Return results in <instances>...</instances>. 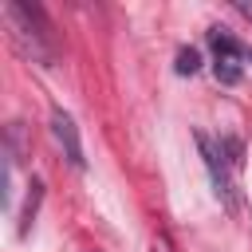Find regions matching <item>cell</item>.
<instances>
[{"instance_id":"6da1fadb","label":"cell","mask_w":252,"mask_h":252,"mask_svg":"<svg viewBox=\"0 0 252 252\" xmlns=\"http://www.w3.org/2000/svg\"><path fill=\"white\" fill-rule=\"evenodd\" d=\"M197 150H201V161L209 169V181H213V193L217 201L228 209V213H240L244 201H240V169H244V142L240 138H209L197 130Z\"/></svg>"},{"instance_id":"7a4b0ae2","label":"cell","mask_w":252,"mask_h":252,"mask_svg":"<svg viewBox=\"0 0 252 252\" xmlns=\"http://www.w3.org/2000/svg\"><path fill=\"white\" fill-rule=\"evenodd\" d=\"M4 16H8V24H12V35H16L20 51L47 67V63L55 59V39H51V24H47L43 8H39V4L8 0V4H4Z\"/></svg>"},{"instance_id":"3957f363","label":"cell","mask_w":252,"mask_h":252,"mask_svg":"<svg viewBox=\"0 0 252 252\" xmlns=\"http://www.w3.org/2000/svg\"><path fill=\"white\" fill-rule=\"evenodd\" d=\"M205 39H209V47H213V71H217V79H220L224 87H236L240 75H244V63H252V47L236 43L224 28H209Z\"/></svg>"},{"instance_id":"277c9868","label":"cell","mask_w":252,"mask_h":252,"mask_svg":"<svg viewBox=\"0 0 252 252\" xmlns=\"http://www.w3.org/2000/svg\"><path fill=\"white\" fill-rule=\"evenodd\" d=\"M51 138L59 142L63 158L75 165V169H87V158H83V142H79V130H75V118L63 110V106H51Z\"/></svg>"},{"instance_id":"5b68a950","label":"cell","mask_w":252,"mask_h":252,"mask_svg":"<svg viewBox=\"0 0 252 252\" xmlns=\"http://www.w3.org/2000/svg\"><path fill=\"white\" fill-rule=\"evenodd\" d=\"M173 71H177V75H197V71H201V51H197V47H181Z\"/></svg>"},{"instance_id":"8992f818","label":"cell","mask_w":252,"mask_h":252,"mask_svg":"<svg viewBox=\"0 0 252 252\" xmlns=\"http://www.w3.org/2000/svg\"><path fill=\"white\" fill-rule=\"evenodd\" d=\"M232 8H236V12H240V16H244V20H252V4H248V0H236V4H232Z\"/></svg>"}]
</instances>
